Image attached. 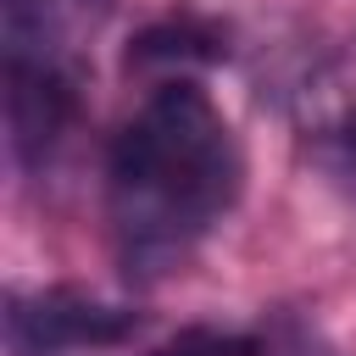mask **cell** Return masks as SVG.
<instances>
[{
	"label": "cell",
	"mask_w": 356,
	"mask_h": 356,
	"mask_svg": "<svg viewBox=\"0 0 356 356\" xmlns=\"http://www.w3.org/2000/svg\"><path fill=\"white\" fill-rule=\"evenodd\" d=\"M245 156L217 100L189 83H156L106 150V228L128 278L184 267L200 239L234 211Z\"/></svg>",
	"instance_id": "cell-1"
},
{
	"label": "cell",
	"mask_w": 356,
	"mask_h": 356,
	"mask_svg": "<svg viewBox=\"0 0 356 356\" xmlns=\"http://www.w3.org/2000/svg\"><path fill=\"white\" fill-rule=\"evenodd\" d=\"M111 22V0H0L6 134L28 172H44L83 111L89 50Z\"/></svg>",
	"instance_id": "cell-2"
},
{
	"label": "cell",
	"mask_w": 356,
	"mask_h": 356,
	"mask_svg": "<svg viewBox=\"0 0 356 356\" xmlns=\"http://www.w3.org/2000/svg\"><path fill=\"white\" fill-rule=\"evenodd\" d=\"M139 312L134 306H111L78 289H33L17 295L6 312L11 345L22 356H61V350H106L139 334Z\"/></svg>",
	"instance_id": "cell-3"
},
{
	"label": "cell",
	"mask_w": 356,
	"mask_h": 356,
	"mask_svg": "<svg viewBox=\"0 0 356 356\" xmlns=\"http://www.w3.org/2000/svg\"><path fill=\"white\" fill-rule=\"evenodd\" d=\"M228 33L206 22L200 11H172L167 22L145 28L128 50V67H195V61H222Z\"/></svg>",
	"instance_id": "cell-4"
},
{
	"label": "cell",
	"mask_w": 356,
	"mask_h": 356,
	"mask_svg": "<svg viewBox=\"0 0 356 356\" xmlns=\"http://www.w3.org/2000/svg\"><path fill=\"white\" fill-rule=\"evenodd\" d=\"M150 356H261V339L245 334V328L195 323V328H178L172 339H161Z\"/></svg>",
	"instance_id": "cell-5"
},
{
	"label": "cell",
	"mask_w": 356,
	"mask_h": 356,
	"mask_svg": "<svg viewBox=\"0 0 356 356\" xmlns=\"http://www.w3.org/2000/svg\"><path fill=\"white\" fill-rule=\"evenodd\" d=\"M323 167H328V178L356 200V100L323 128Z\"/></svg>",
	"instance_id": "cell-6"
}]
</instances>
